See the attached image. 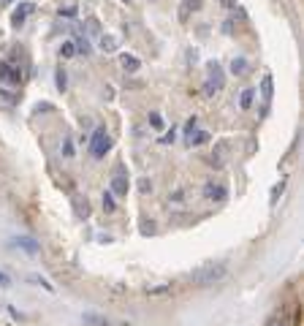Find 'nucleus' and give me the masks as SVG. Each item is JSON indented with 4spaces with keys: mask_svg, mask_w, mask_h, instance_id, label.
<instances>
[{
    "mask_svg": "<svg viewBox=\"0 0 304 326\" xmlns=\"http://www.w3.org/2000/svg\"><path fill=\"white\" fill-rule=\"evenodd\" d=\"M209 141V133L206 131H193L187 136V147H201V144H206Z\"/></svg>",
    "mask_w": 304,
    "mask_h": 326,
    "instance_id": "nucleus-17",
    "label": "nucleus"
},
{
    "mask_svg": "<svg viewBox=\"0 0 304 326\" xmlns=\"http://www.w3.org/2000/svg\"><path fill=\"white\" fill-rule=\"evenodd\" d=\"M71 201H73V212H76V218H79V220H87V218H90V212H92L87 196L73 193V198H71Z\"/></svg>",
    "mask_w": 304,
    "mask_h": 326,
    "instance_id": "nucleus-10",
    "label": "nucleus"
},
{
    "mask_svg": "<svg viewBox=\"0 0 304 326\" xmlns=\"http://www.w3.org/2000/svg\"><path fill=\"white\" fill-rule=\"evenodd\" d=\"M54 84H57V90H60V93L68 90V74H65L60 65H57V71H54Z\"/></svg>",
    "mask_w": 304,
    "mask_h": 326,
    "instance_id": "nucleus-19",
    "label": "nucleus"
},
{
    "mask_svg": "<svg viewBox=\"0 0 304 326\" xmlns=\"http://www.w3.org/2000/svg\"><path fill=\"white\" fill-rule=\"evenodd\" d=\"M14 3V0H0V6H11Z\"/></svg>",
    "mask_w": 304,
    "mask_h": 326,
    "instance_id": "nucleus-40",
    "label": "nucleus"
},
{
    "mask_svg": "<svg viewBox=\"0 0 304 326\" xmlns=\"http://www.w3.org/2000/svg\"><path fill=\"white\" fill-rule=\"evenodd\" d=\"M174 139H177V128L171 125V128L163 133V136H160V144H174Z\"/></svg>",
    "mask_w": 304,
    "mask_h": 326,
    "instance_id": "nucleus-28",
    "label": "nucleus"
},
{
    "mask_svg": "<svg viewBox=\"0 0 304 326\" xmlns=\"http://www.w3.org/2000/svg\"><path fill=\"white\" fill-rule=\"evenodd\" d=\"M285 185H288V182H285V179H282V182H277V185H274V188H272V196H269V204H272V207H274V204H277V198H280V196L285 193Z\"/></svg>",
    "mask_w": 304,
    "mask_h": 326,
    "instance_id": "nucleus-22",
    "label": "nucleus"
},
{
    "mask_svg": "<svg viewBox=\"0 0 304 326\" xmlns=\"http://www.w3.org/2000/svg\"><path fill=\"white\" fill-rule=\"evenodd\" d=\"M228 158H231V144H228V141H217L215 150H212V166L223 169L228 163Z\"/></svg>",
    "mask_w": 304,
    "mask_h": 326,
    "instance_id": "nucleus-8",
    "label": "nucleus"
},
{
    "mask_svg": "<svg viewBox=\"0 0 304 326\" xmlns=\"http://www.w3.org/2000/svg\"><path fill=\"white\" fill-rule=\"evenodd\" d=\"M63 155H65V158H71V155H73V144H71V139H65V141H63Z\"/></svg>",
    "mask_w": 304,
    "mask_h": 326,
    "instance_id": "nucleus-33",
    "label": "nucleus"
},
{
    "mask_svg": "<svg viewBox=\"0 0 304 326\" xmlns=\"http://www.w3.org/2000/svg\"><path fill=\"white\" fill-rule=\"evenodd\" d=\"M73 55H76V44H73V41H63L60 57H63V60H68V57H73Z\"/></svg>",
    "mask_w": 304,
    "mask_h": 326,
    "instance_id": "nucleus-25",
    "label": "nucleus"
},
{
    "mask_svg": "<svg viewBox=\"0 0 304 326\" xmlns=\"http://www.w3.org/2000/svg\"><path fill=\"white\" fill-rule=\"evenodd\" d=\"M193 131H198V117H190V120L185 122V139H187Z\"/></svg>",
    "mask_w": 304,
    "mask_h": 326,
    "instance_id": "nucleus-31",
    "label": "nucleus"
},
{
    "mask_svg": "<svg viewBox=\"0 0 304 326\" xmlns=\"http://www.w3.org/2000/svg\"><path fill=\"white\" fill-rule=\"evenodd\" d=\"M225 275H228L225 264H209V266H201V269H196L193 275H190V283L198 285V288H209V285L220 283Z\"/></svg>",
    "mask_w": 304,
    "mask_h": 326,
    "instance_id": "nucleus-1",
    "label": "nucleus"
},
{
    "mask_svg": "<svg viewBox=\"0 0 304 326\" xmlns=\"http://www.w3.org/2000/svg\"><path fill=\"white\" fill-rule=\"evenodd\" d=\"M261 98H263L266 106H269L272 98H274V79H272V74H266L261 79Z\"/></svg>",
    "mask_w": 304,
    "mask_h": 326,
    "instance_id": "nucleus-12",
    "label": "nucleus"
},
{
    "mask_svg": "<svg viewBox=\"0 0 304 326\" xmlns=\"http://www.w3.org/2000/svg\"><path fill=\"white\" fill-rule=\"evenodd\" d=\"M109 150H111V136L106 133V128H95L92 139H90V155L95 160H101V158H106Z\"/></svg>",
    "mask_w": 304,
    "mask_h": 326,
    "instance_id": "nucleus-3",
    "label": "nucleus"
},
{
    "mask_svg": "<svg viewBox=\"0 0 304 326\" xmlns=\"http://www.w3.org/2000/svg\"><path fill=\"white\" fill-rule=\"evenodd\" d=\"M147 294H149V296H166V294H171V285H168V283L152 285V288H147Z\"/></svg>",
    "mask_w": 304,
    "mask_h": 326,
    "instance_id": "nucleus-26",
    "label": "nucleus"
},
{
    "mask_svg": "<svg viewBox=\"0 0 304 326\" xmlns=\"http://www.w3.org/2000/svg\"><path fill=\"white\" fill-rule=\"evenodd\" d=\"M60 16H76V6H65V8H60Z\"/></svg>",
    "mask_w": 304,
    "mask_h": 326,
    "instance_id": "nucleus-34",
    "label": "nucleus"
},
{
    "mask_svg": "<svg viewBox=\"0 0 304 326\" xmlns=\"http://www.w3.org/2000/svg\"><path fill=\"white\" fill-rule=\"evenodd\" d=\"M117 46H120V41L114 35H101L98 38V49L101 52H117Z\"/></svg>",
    "mask_w": 304,
    "mask_h": 326,
    "instance_id": "nucleus-16",
    "label": "nucleus"
},
{
    "mask_svg": "<svg viewBox=\"0 0 304 326\" xmlns=\"http://www.w3.org/2000/svg\"><path fill=\"white\" fill-rule=\"evenodd\" d=\"M253 101H255V90H253V87L242 90V95H239V106H242V109H250V106H253Z\"/></svg>",
    "mask_w": 304,
    "mask_h": 326,
    "instance_id": "nucleus-20",
    "label": "nucleus"
},
{
    "mask_svg": "<svg viewBox=\"0 0 304 326\" xmlns=\"http://www.w3.org/2000/svg\"><path fill=\"white\" fill-rule=\"evenodd\" d=\"M84 30H87V35H90V38H101V35H103L101 22H98L95 16H87V19H84Z\"/></svg>",
    "mask_w": 304,
    "mask_h": 326,
    "instance_id": "nucleus-15",
    "label": "nucleus"
},
{
    "mask_svg": "<svg viewBox=\"0 0 304 326\" xmlns=\"http://www.w3.org/2000/svg\"><path fill=\"white\" fill-rule=\"evenodd\" d=\"M84 323H87V326H109V321L98 318V315H84Z\"/></svg>",
    "mask_w": 304,
    "mask_h": 326,
    "instance_id": "nucleus-29",
    "label": "nucleus"
},
{
    "mask_svg": "<svg viewBox=\"0 0 304 326\" xmlns=\"http://www.w3.org/2000/svg\"><path fill=\"white\" fill-rule=\"evenodd\" d=\"M120 65L125 68L128 74H136L141 68V63H139V57H133V55H120Z\"/></svg>",
    "mask_w": 304,
    "mask_h": 326,
    "instance_id": "nucleus-14",
    "label": "nucleus"
},
{
    "mask_svg": "<svg viewBox=\"0 0 304 326\" xmlns=\"http://www.w3.org/2000/svg\"><path fill=\"white\" fill-rule=\"evenodd\" d=\"M11 247H19V250H25L27 256H35L38 250H41L33 237H14V239H11Z\"/></svg>",
    "mask_w": 304,
    "mask_h": 326,
    "instance_id": "nucleus-11",
    "label": "nucleus"
},
{
    "mask_svg": "<svg viewBox=\"0 0 304 326\" xmlns=\"http://www.w3.org/2000/svg\"><path fill=\"white\" fill-rule=\"evenodd\" d=\"M225 84V74H223V65L217 60H209L206 63V82H204V95L206 98H215L217 93L223 90Z\"/></svg>",
    "mask_w": 304,
    "mask_h": 326,
    "instance_id": "nucleus-2",
    "label": "nucleus"
},
{
    "mask_svg": "<svg viewBox=\"0 0 304 326\" xmlns=\"http://www.w3.org/2000/svg\"><path fill=\"white\" fill-rule=\"evenodd\" d=\"M76 52H82V55H90L92 52V46H90V41H87V38H84V35H76Z\"/></svg>",
    "mask_w": 304,
    "mask_h": 326,
    "instance_id": "nucleus-23",
    "label": "nucleus"
},
{
    "mask_svg": "<svg viewBox=\"0 0 304 326\" xmlns=\"http://www.w3.org/2000/svg\"><path fill=\"white\" fill-rule=\"evenodd\" d=\"M35 11V3H30V0H25V3H19L16 8H14V14H11V27H22L25 22H27V16H30Z\"/></svg>",
    "mask_w": 304,
    "mask_h": 326,
    "instance_id": "nucleus-5",
    "label": "nucleus"
},
{
    "mask_svg": "<svg viewBox=\"0 0 304 326\" xmlns=\"http://www.w3.org/2000/svg\"><path fill=\"white\" fill-rule=\"evenodd\" d=\"M114 209H117V204H114V196H111L109 190H106V193H103V212H106V215H111Z\"/></svg>",
    "mask_w": 304,
    "mask_h": 326,
    "instance_id": "nucleus-27",
    "label": "nucleus"
},
{
    "mask_svg": "<svg viewBox=\"0 0 304 326\" xmlns=\"http://www.w3.org/2000/svg\"><path fill=\"white\" fill-rule=\"evenodd\" d=\"M125 3H130V0H125Z\"/></svg>",
    "mask_w": 304,
    "mask_h": 326,
    "instance_id": "nucleus-41",
    "label": "nucleus"
},
{
    "mask_svg": "<svg viewBox=\"0 0 304 326\" xmlns=\"http://www.w3.org/2000/svg\"><path fill=\"white\" fill-rule=\"evenodd\" d=\"M266 326H293V315H291V310H285V307L274 310L269 318H266Z\"/></svg>",
    "mask_w": 304,
    "mask_h": 326,
    "instance_id": "nucleus-9",
    "label": "nucleus"
},
{
    "mask_svg": "<svg viewBox=\"0 0 304 326\" xmlns=\"http://www.w3.org/2000/svg\"><path fill=\"white\" fill-rule=\"evenodd\" d=\"M41 112H52V106H49V103H38V106H35V114H41Z\"/></svg>",
    "mask_w": 304,
    "mask_h": 326,
    "instance_id": "nucleus-36",
    "label": "nucleus"
},
{
    "mask_svg": "<svg viewBox=\"0 0 304 326\" xmlns=\"http://www.w3.org/2000/svg\"><path fill=\"white\" fill-rule=\"evenodd\" d=\"M223 33H225V35L234 33V22H231V19H225V22H223Z\"/></svg>",
    "mask_w": 304,
    "mask_h": 326,
    "instance_id": "nucleus-35",
    "label": "nucleus"
},
{
    "mask_svg": "<svg viewBox=\"0 0 304 326\" xmlns=\"http://www.w3.org/2000/svg\"><path fill=\"white\" fill-rule=\"evenodd\" d=\"M223 8H236V0H220Z\"/></svg>",
    "mask_w": 304,
    "mask_h": 326,
    "instance_id": "nucleus-38",
    "label": "nucleus"
},
{
    "mask_svg": "<svg viewBox=\"0 0 304 326\" xmlns=\"http://www.w3.org/2000/svg\"><path fill=\"white\" fill-rule=\"evenodd\" d=\"M247 68H250V63H247L244 57H234V60H231V74L234 76H244Z\"/></svg>",
    "mask_w": 304,
    "mask_h": 326,
    "instance_id": "nucleus-18",
    "label": "nucleus"
},
{
    "mask_svg": "<svg viewBox=\"0 0 304 326\" xmlns=\"http://www.w3.org/2000/svg\"><path fill=\"white\" fill-rule=\"evenodd\" d=\"M187 63H198V52H196V49L187 52Z\"/></svg>",
    "mask_w": 304,
    "mask_h": 326,
    "instance_id": "nucleus-37",
    "label": "nucleus"
},
{
    "mask_svg": "<svg viewBox=\"0 0 304 326\" xmlns=\"http://www.w3.org/2000/svg\"><path fill=\"white\" fill-rule=\"evenodd\" d=\"M147 122H149V128H155V131H160V128H163V114H160V112H149V117H147Z\"/></svg>",
    "mask_w": 304,
    "mask_h": 326,
    "instance_id": "nucleus-24",
    "label": "nucleus"
},
{
    "mask_svg": "<svg viewBox=\"0 0 304 326\" xmlns=\"http://www.w3.org/2000/svg\"><path fill=\"white\" fill-rule=\"evenodd\" d=\"M8 313H11V315H14V318H16V321H19V318H22V313H19L16 307H11V304H8Z\"/></svg>",
    "mask_w": 304,
    "mask_h": 326,
    "instance_id": "nucleus-39",
    "label": "nucleus"
},
{
    "mask_svg": "<svg viewBox=\"0 0 304 326\" xmlns=\"http://www.w3.org/2000/svg\"><path fill=\"white\" fill-rule=\"evenodd\" d=\"M141 234H155V220H141Z\"/></svg>",
    "mask_w": 304,
    "mask_h": 326,
    "instance_id": "nucleus-32",
    "label": "nucleus"
},
{
    "mask_svg": "<svg viewBox=\"0 0 304 326\" xmlns=\"http://www.w3.org/2000/svg\"><path fill=\"white\" fill-rule=\"evenodd\" d=\"M139 193H144V196L152 193V179H147V177H141V179H139Z\"/></svg>",
    "mask_w": 304,
    "mask_h": 326,
    "instance_id": "nucleus-30",
    "label": "nucleus"
},
{
    "mask_svg": "<svg viewBox=\"0 0 304 326\" xmlns=\"http://www.w3.org/2000/svg\"><path fill=\"white\" fill-rule=\"evenodd\" d=\"M0 82H6V84H11V87H16L19 82H22V71L14 68L8 60L0 63Z\"/></svg>",
    "mask_w": 304,
    "mask_h": 326,
    "instance_id": "nucleus-7",
    "label": "nucleus"
},
{
    "mask_svg": "<svg viewBox=\"0 0 304 326\" xmlns=\"http://www.w3.org/2000/svg\"><path fill=\"white\" fill-rule=\"evenodd\" d=\"M201 6H204L201 0H185V3L179 6V22H187V19H190V14H193V11H198Z\"/></svg>",
    "mask_w": 304,
    "mask_h": 326,
    "instance_id": "nucleus-13",
    "label": "nucleus"
},
{
    "mask_svg": "<svg viewBox=\"0 0 304 326\" xmlns=\"http://www.w3.org/2000/svg\"><path fill=\"white\" fill-rule=\"evenodd\" d=\"M204 196L209 201H215V204H223V201L228 198V188L223 185V182H206V185H204Z\"/></svg>",
    "mask_w": 304,
    "mask_h": 326,
    "instance_id": "nucleus-6",
    "label": "nucleus"
},
{
    "mask_svg": "<svg viewBox=\"0 0 304 326\" xmlns=\"http://www.w3.org/2000/svg\"><path fill=\"white\" fill-rule=\"evenodd\" d=\"M0 106H6V109L16 106V95L11 90H0Z\"/></svg>",
    "mask_w": 304,
    "mask_h": 326,
    "instance_id": "nucleus-21",
    "label": "nucleus"
},
{
    "mask_svg": "<svg viewBox=\"0 0 304 326\" xmlns=\"http://www.w3.org/2000/svg\"><path fill=\"white\" fill-rule=\"evenodd\" d=\"M128 188H130L128 169H125V163H117V166H114V174H111V188H109V193H111V196H128Z\"/></svg>",
    "mask_w": 304,
    "mask_h": 326,
    "instance_id": "nucleus-4",
    "label": "nucleus"
}]
</instances>
